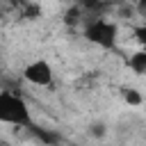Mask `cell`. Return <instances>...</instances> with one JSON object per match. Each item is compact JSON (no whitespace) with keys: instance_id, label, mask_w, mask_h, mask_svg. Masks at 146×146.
I'll return each mask as SVG.
<instances>
[{"instance_id":"9c48e42d","label":"cell","mask_w":146,"mask_h":146,"mask_svg":"<svg viewBox=\"0 0 146 146\" xmlns=\"http://www.w3.org/2000/svg\"><path fill=\"white\" fill-rule=\"evenodd\" d=\"M89 137H94V139H103L105 135H107V125L105 123H100V121H96V123H91L89 125Z\"/></svg>"},{"instance_id":"30bf717a","label":"cell","mask_w":146,"mask_h":146,"mask_svg":"<svg viewBox=\"0 0 146 146\" xmlns=\"http://www.w3.org/2000/svg\"><path fill=\"white\" fill-rule=\"evenodd\" d=\"M135 39H137L141 46L146 43V25H137V27H135Z\"/></svg>"},{"instance_id":"8992f818","label":"cell","mask_w":146,"mask_h":146,"mask_svg":"<svg viewBox=\"0 0 146 146\" xmlns=\"http://www.w3.org/2000/svg\"><path fill=\"white\" fill-rule=\"evenodd\" d=\"M121 98H123L128 105H132V107H139V105L144 103L141 91H139V89H135V87H123V89H121Z\"/></svg>"},{"instance_id":"277c9868","label":"cell","mask_w":146,"mask_h":146,"mask_svg":"<svg viewBox=\"0 0 146 146\" xmlns=\"http://www.w3.org/2000/svg\"><path fill=\"white\" fill-rule=\"evenodd\" d=\"M27 130H30V132H32V135H34V137L41 141V144H57V141H62V137H59L55 130H46V128H39L36 123H34V125H30Z\"/></svg>"},{"instance_id":"3957f363","label":"cell","mask_w":146,"mask_h":146,"mask_svg":"<svg viewBox=\"0 0 146 146\" xmlns=\"http://www.w3.org/2000/svg\"><path fill=\"white\" fill-rule=\"evenodd\" d=\"M23 78L34 87H48L52 84V68L46 59H34L23 68Z\"/></svg>"},{"instance_id":"6da1fadb","label":"cell","mask_w":146,"mask_h":146,"mask_svg":"<svg viewBox=\"0 0 146 146\" xmlns=\"http://www.w3.org/2000/svg\"><path fill=\"white\" fill-rule=\"evenodd\" d=\"M0 123H9L16 128L34 125L30 105L16 91H0Z\"/></svg>"},{"instance_id":"8fae6325","label":"cell","mask_w":146,"mask_h":146,"mask_svg":"<svg viewBox=\"0 0 146 146\" xmlns=\"http://www.w3.org/2000/svg\"><path fill=\"white\" fill-rule=\"evenodd\" d=\"M18 2H25V0H18Z\"/></svg>"},{"instance_id":"7a4b0ae2","label":"cell","mask_w":146,"mask_h":146,"mask_svg":"<svg viewBox=\"0 0 146 146\" xmlns=\"http://www.w3.org/2000/svg\"><path fill=\"white\" fill-rule=\"evenodd\" d=\"M116 34H119L116 23H112L103 16H96V18L84 23V36L91 43L100 46V48H114L116 46Z\"/></svg>"},{"instance_id":"ba28073f","label":"cell","mask_w":146,"mask_h":146,"mask_svg":"<svg viewBox=\"0 0 146 146\" xmlns=\"http://www.w3.org/2000/svg\"><path fill=\"white\" fill-rule=\"evenodd\" d=\"M21 5H23V18L32 21V18H39V16H41V7H39L36 2L25 0V2H21Z\"/></svg>"},{"instance_id":"5b68a950","label":"cell","mask_w":146,"mask_h":146,"mask_svg":"<svg viewBox=\"0 0 146 146\" xmlns=\"http://www.w3.org/2000/svg\"><path fill=\"white\" fill-rule=\"evenodd\" d=\"M128 66H130L137 75H144V73H146V50L141 48V50L132 52L130 59H128Z\"/></svg>"},{"instance_id":"52a82bcc","label":"cell","mask_w":146,"mask_h":146,"mask_svg":"<svg viewBox=\"0 0 146 146\" xmlns=\"http://www.w3.org/2000/svg\"><path fill=\"white\" fill-rule=\"evenodd\" d=\"M82 16H84V9L80 5H73L64 11V23L66 25H80L82 23Z\"/></svg>"}]
</instances>
